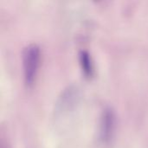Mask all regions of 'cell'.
Listing matches in <instances>:
<instances>
[{
  "instance_id": "6da1fadb",
  "label": "cell",
  "mask_w": 148,
  "mask_h": 148,
  "mask_svg": "<svg viewBox=\"0 0 148 148\" xmlns=\"http://www.w3.org/2000/svg\"><path fill=\"white\" fill-rule=\"evenodd\" d=\"M41 61V50L36 44L28 45L23 52V69L25 84L30 87L34 84Z\"/></svg>"
},
{
  "instance_id": "7a4b0ae2",
  "label": "cell",
  "mask_w": 148,
  "mask_h": 148,
  "mask_svg": "<svg viewBox=\"0 0 148 148\" xmlns=\"http://www.w3.org/2000/svg\"><path fill=\"white\" fill-rule=\"evenodd\" d=\"M116 126V117L114 112L108 108L101 115L100 125V139L104 144H108L114 137Z\"/></svg>"
},
{
  "instance_id": "3957f363",
  "label": "cell",
  "mask_w": 148,
  "mask_h": 148,
  "mask_svg": "<svg viewBox=\"0 0 148 148\" xmlns=\"http://www.w3.org/2000/svg\"><path fill=\"white\" fill-rule=\"evenodd\" d=\"M79 58H80V65L85 77L87 78L92 77L94 75V65L89 53L86 50H82L80 52Z\"/></svg>"
}]
</instances>
